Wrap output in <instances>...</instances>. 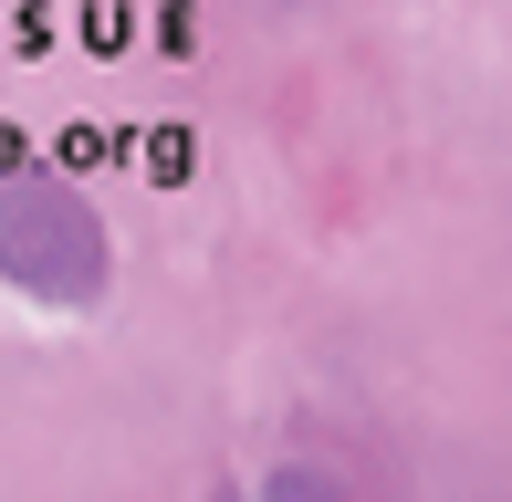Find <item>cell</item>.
<instances>
[{
    "mask_svg": "<svg viewBox=\"0 0 512 502\" xmlns=\"http://www.w3.org/2000/svg\"><path fill=\"white\" fill-rule=\"evenodd\" d=\"M0 283L53 314L105 304L115 241H105V210L63 168H0Z\"/></svg>",
    "mask_w": 512,
    "mask_h": 502,
    "instance_id": "obj_1",
    "label": "cell"
},
{
    "mask_svg": "<svg viewBox=\"0 0 512 502\" xmlns=\"http://www.w3.org/2000/svg\"><path fill=\"white\" fill-rule=\"evenodd\" d=\"M209 502H251V492H241V482H220V492H209Z\"/></svg>",
    "mask_w": 512,
    "mask_h": 502,
    "instance_id": "obj_3",
    "label": "cell"
},
{
    "mask_svg": "<svg viewBox=\"0 0 512 502\" xmlns=\"http://www.w3.org/2000/svg\"><path fill=\"white\" fill-rule=\"evenodd\" d=\"M251 502H366V482L335 471V461H314V450H293V461H272L262 482H251Z\"/></svg>",
    "mask_w": 512,
    "mask_h": 502,
    "instance_id": "obj_2",
    "label": "cell"
}]
</instances>
